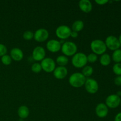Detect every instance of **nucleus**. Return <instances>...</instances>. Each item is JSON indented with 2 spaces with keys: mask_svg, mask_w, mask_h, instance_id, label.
Returning <instances> with one entry per match:
<instances>
[{
  "mask_svg": "<svg viewBox=\"0 0 121 121\" xmlns=\"http://www.w3.org/2000/svg\"><path fill=\"white\" fill-rule=\"evenodd\" d=\"M115 85L118 86H121V76H118L114 79Z\"/></svg>",
  "mask_w": 121,
  "mask_h": 121,
  "instance_id": "obj_29",
  "label": "nucleus"
},
{
  "mask_svg": "<svg viewBox=\"0 0 121 121\" xmlns=\"http://www.w3.org/2000/svg\"><path fill=\"white\" fill-rule=\"evenodd\" d=\"M68 74V70L66 67L57 66L53 71V75L57 79H63Z\"/></svg>",
  "mask_w": 121,
  "mask_h": 121,
  "instance_id": "obj_14",
  "label": "nucleus"
},
{
  "mask_svg": "<svg viewBox=\"0 0 121 121\" xmlns=\"http://www.w3.org/2000/svg\"><path fill=\"white\" fill-rule=\"evenodd\" d=\"M120 106H121V102H120Z\"/></svg>",
  "mask_w": 121,
  "mask_h": 121,
  "instance_id": "obj_35",
  "label": "nucleus"
},
{
  "mask_svg": "<svg viewBox=\"0 0 121 121\" xmlns=\"http://www.w3.org/2000/svg\"><path fill=\"white\" fill-rule=\"evenodd\" d=\"M114 121H121V112H119L116 115Z\"/></svg>",
  "mask_w": 121,
  "mask_h": 121,
  "instance_id": "obj_31",
  "label": "nucleus"
},
{
  "mask_svg": "<svg viewBox=\"0 0 121 121\" xmlns=\"http://www.w3.org/2000/svg\"><path fill=\"white\" fill-rule=\"evenodd\" d=\"M93 73V68L91 66H86L83 68L82 73L86 78H88L92 76Z\"/></svg>",
  "mask_w": 121,
  "mask_h": 121,
  "instance_id": "obj_22",
  "label": "nucleus"
},
{
  "mask_svg": "<svg viewBox=\"0 0 121 121\" xmlns=\"http://www.w3.org/2000/svg\"><path fill=\"white\" fill-rule=\"evenodd\" d=\"M31 69L32 72L35 73H39L42 70L41 65L39 63H34V64H33L31 67Z\"/></svg>",
  "mask_w": 121,
  "mask_h": 121,
  "instance_id": "obj_25",
  "label": "nucleus"
},
{
  "mask_svg": "<svg viewBox=\"0 0 121 121\" xmlns=\"http://www.w3.org/2000/svg\"><path fill=\"white\" fill-rule=\"evenodd\" d=\"M56 63L59 66L65 67V66H66L68 64L69 59L67 57L64 55L59 56L56 59Z\"/></svg>",
  "mask_w": 121,
  "mask_h": 121,
  "instance_id": "obj_20",
  "label": "nucleus"
},
{
  "mask_svg": "<svg viewBox=\"0 0 121 121\" xmlns=\"http://www.w3.org/2000/svg\"><path fill=\"white\" fill-rule=\"evenodd\" d=\"M61 50L65 56H73L77 53L78 47L76 44L72 41H65L61 45Z\"/></svg>",
  "mask_w": 121,
  "mask_h": 121,
  "instance_id": "obj_4",
  "label": "nucleus"
},
{
  "mask_svg": "<svg viewBox=\"0 0 121 121\" xmlns=\"http://www.w3.org/2000/svg\"><path fill=\"white\" fill-rule=\"evenodd\" d=\"M121 97L116 94H112L109 95L105 100V105L108 108L115 109L120 105Z\"/></svg>",
  "mask_w": 121,
  "mask_h": 121,
  "instance_id": "obj_9",
  "label": "nucleus"
},
{
  "mask_svg": "<svg viewBox=\"0 0 121 121\" xmlns=\"http://www.w3.org/2000/svg\"><path fill=\"white\" fill-rule=\"evenodd\" d=\"M42 70L46 73H52L56 67V62L50 57H46L41 61L40 63Z\"/></svg>",
  "mask_w": 121,
  "mask_h": 121,
  "instance_id": "obj_6",
  "label": "nucleus"
},
{
  "mask_svg": "<svg viewBox=\"0 0 121 121\" xmlns=\"http://www.w3.org/2000/svg\"><path fill=\"white\" fill-rule=\"evenodd\" d=\"M112 71L113 73L118 76H121V63H115L112 67Z\"/></svg>",
  "mask_w": 121,
  "mask_h": 121,
  "instance_id": "obj_23",
  "label": "nucleus"
},
{
  "mask_svg": "<svg viewBox=\"0 0 121 121\" xmlns=\"http://www.w3.org/2000/svg\"><path fill=\"white\" fill-rule=\"evenodd\" d=\"M7 48L4 44L0 43V57H2L3 56L7 54Z\"/></svg>",
  "mask_w": 121,
  "mask_h": 121,
  "instance_id": "obj_28",
  "label": "nucleus"
},
{
  "mask_svg": "<svg viewBox=\"0 0 121 121\" xmlns=\"http://www.w3.org/2000/svg\"><path fill=\"white\" fill-rule=\"evenodd\" d=\"M84 28V22L82 20H76L73 23L72 26V31L79 32L82 30Z\"/></svg>",
  "mask_w": 121,
  "mask_h": 121,
  "instance_id": "obj_19",
  "label": "nucleus"
},
{
  "mask_svg": "<svg viewBox=\"0 0 121 121\" xmlns=\"http://www.w3.org/2000/svg\"><path fill=\"white\" fill-rule=\"evenodd\" d=\"M116 95H118V96L121 97V91H118V92H117V93H116Z\"/></svg>",
  "mask_w": 121,
  "mask_h": 121,
  "instance_id": "obj_33",
  "label": "nucleus"
},
{
  "mask_svg": "<svg viewBox=\"0 0 121 121\" xmlns=\"http://www.w3.org/2000/svg\"><path fill=\"white\" fill-rule=\"evenodd\" d=\"M17 113L18 117L20 118V119H25L28 118V117L29 116V109H28L27 106H24V105L21 106L18 109Z\"/></svg>",
  "mask_w": 121,
  "mask_h": 121,
  "instance_id": "obj_17",
  "label": "nucleus"
},
{
  "mask_svg": "<svg viewBox=\"0 0 121 121\" xmlns=\"http://www.w3.org/2000/svg\"><path fill=\"white\" fill-rule=\"evenodd\" d=\"M105 43L107 48L110 50L115 51L120 48L121 45L118 39L114 35H109L106 38Z\"/></svg>",
  "mask_w": 121,
  "mask_h": 121,
  "instance_id": "obj_7",
  "label": "nucleus"
},
{
  "mask_svg": "<svg viewBox=\"0 0 121 121\" xmlns=\"http://www.w3.org/2000/svg\"><path fill=\"white\" fill-rule=\"evenodd\" d=\"M95 2L96 4H98V5H105L106 4L108 3L109 1L108 0H96Z\"/></svg>",
  "mask_w": 121,
  "mask_h": 121,
  "instance_id": "obj_30",
  "label": "nucleus"
},
{
  "mask_svg": "<svg viewBox=\"0 0 121 121\" xmlns=\"http://www.w3.org/2000/svg\"><path fill=\"white\" fill-rule=\"evenodd\" d=\"M78 35H79V34H78V32H76V31H74L72 30V32H71V34H70V37H72L73 38V39H76V38L78 37Z\"/></svg>",
  "mask_w": 121,
  "mask_h": 121,
  "instance_id": "obj_32",
  "label": "nucleus"
},
{
  "mask_svg": "<svg viewBox=\"0 0 121 121\" xmlns=\"http://www.w3.org/2000/svg\"><path fill=\"white\" fill-rule=\"evenodd\" d=\"M111 56L108 53H104L102 54L99 59V61H100V65H102L103 66H108L111 64Z\"/></svg>",
  "mask_w": 121,
  "mask_h": 121,
  "instance_id": "obj_18",
  "label": "nucleus"
},
{
  "mask_svg": "<svg viewBox=\"0 0 121 121\" xmlns=\"http://www.w3.org/2000/svg\"><path fill=\"white\" fill-rule=\"evenodd\" d=\"M111 59H112V60H113L115 63H121V48H119V49L113 51V53H112Z\"/></svg>",
  "mask_w": 121,
  "mask_h": 121,
  "instance_id": "obj_21",
  "label": "nucleus"
},
{
  "mask_svg": "<svg viewBox=\"0 0 121 121\" xmlns=\"http://www.w3.org/2000/svg\"><path fill=\"white\" fill-rule=\"evenodd\" d=\"M87 62L91 63H94L98 60V55L95 54V53H91L87 56Z\"/></svg>",
  "mask_w": 121,
  "mask_h": 121,
  "instance_id": "obj_26",
  "label": "nucleus"
},
{
  "mask_svg": "<svg viewBox=\"0 0 121 121\" xmlns=\"http://www.w3.org/2000/svg\"><path fill=\"white\" fill-rule=\"evenodd\" d=\"M91 48L93 53L100 56L105 53L107 50L105 41L99 39H96L91 42Z\"/></svg>",
  "mask_w": 121,
  "mask_h": 121,
  "instance_id": "obj_3",
  "label": "nucleus"
},
{
  "mask_svg": "<svg viewBox=\"0 0 121 121\" xmlns=\"http://www.w3.org/2000/svg\"><path fill=\"white\" fill-rule=\"evenodd\" d=\"M96 115L100 118H105L109 113V108L104 103L98 104L95 108Z\"/></svg>",
  "mask_w": 121,
  "mask_h": 121,
  "instance_id": "obj_13",
  "label": "nucleus"
},
{
  "mask_svg": "<svg viewBox=\"0 0 121 121\" xmlns=\"http://www.w3.org/2000/svg\"><path fill=\"white\" fill-rule=\"evenodd\" d=\"M46 50L41 46H37L33 49L32 53V57L35 61H42L46 58Z\"/></svg>",
  "mask_w": 121,
  "mask_h": 121,
  "instance_id": "obj_11",
  "label": "nucleus"
},
{
  "mask_svg": "<svg viewBox=\"0 0 121 121\" xmlns=\"http://www.w3.org/2000/svg\"><path fill=\"white\" fill-rule=\"evenodd\" d=\"M118 40H119V43H120L121 47V34H120V35H119V37H118Z\"/></svg>",
  "mask_w": 121,
  "mask_h": 121,
  "instance_id": "obj_34",
  "label": "nucleus"
},
{
  "mask_svg": "<svg viewBox=\"0 0 121 121\" xmlns=\"http://www.w3.org/2000/svg\"><path fill=\"white\" fill-rule=\"evenodd\" d=\"M84 86L86 91L90 94H95L99 90V84L98 82L92 78L86 79Z\"/></svg>",
  "mask_w": 121,
  "mask_h": 121,
  "instance_id": "obj_8",
  "label": "nucleus"
},
{
  "mask_svg": "<svg viewBox=\"0 0 121 121\" xmlns=\"http://www.w3.org/2000/svg\"><path fill=\"white\" fill-rule=\"evenodd\" d=\"M12 60H12L10 56L8 55V54H5V55L1 57V62L3 65H6V66L10 65L12 63Z\"/></svg>",
  "mask_w": 121,
  "mask_h": 121,
  "instance_id": "obj_24",
  "label": "nucleus"
},
{
  "mask_svg": "<svg viewBox=\"0 0 121 121\" xmlns=\"http://www.w3.org/2000/svg\"><path fill=\"white\" fill-rule=\"evenodd\" d=\"M86 78L82 73L76 72L70 75L69 79V82L71 86L75 88H79L85 85Z\"/></svg>",
  "mask_w": 121,
  "mask_h": 121,
  "instance_id": "obj_1",
  "label": "nucleus"
},
{
  "mask_svg": "<svg viewBox=\"0 0 121 121\" xmlns=\"http://www.w3.org/2000/svg\"><path fill=\"white\" fill-rule=\"evenodd\" d=\"M72 29L66 25H61L56 30V35L61 40H65L70 37Z\"/></svg>",
  "mask_w": 121,
  "mask_h": 121,
  "instance_id": "obj_5",
  "label": "nucleus"
},
{
  "mask_svg": "<svg viewBox=\"0 0 121 121\" xmlns=\"http://www.w3.org/2000/svg\"><path fill=\"white\" fill-rule=\"evenodd\" d=\"M12 60L16 61H20L23 59L24 53L20 48L18 47L12 48L10 52V55Z\"/></svg>",
  "mask_w": 121,
  "mask_h": 121,
  "instance_id": "obj_15",
  "label": "nucleus"
},
{
  "mask_svg": "<svg viewBox=\"0 0 121 121\" xmlns=\"http://www.w3.org/2000/svg\"><path fill=\"white\" fill-rule=\"evenodd\" d=\"M87 63V56L83 53H76L72 58V64L74 67L78 69L83 68Z\"/></svg>",
  "mask_w": 121,
  "mask_h": 121,
  "instance_id": "obj_2",
  "label": "nucleus"
},
{
  "mask_svg": "<svg viewBox=\"0 0 121 121\" xmlns=\"http://www.w3.org/2000/svg\"><path fill=\"white\" fill-rule=\"evenodd\" d=\"M49 36L48 31L43 28L37 30L34 33V39L37 42L42 43L46 41Z\"/></svg>",
  "mask_w": 121,
  "mask_h": 121,
  "instance_id": "obj_10",
  "label": "nucleus"
},
{
  "mask_svg": "<svg viewBox=\"0 0 121 121\" xmlns=\"http://www.w3.org/2000/svg\"><path fill=\"white\" fill-rule=\"evenodd\" d=\"M46 48L52 53H57L61 50V44L58 40L52 39L46 43Z\"/></svg>",
  "mask_w": 121,
  "mask_h": 121,
  "instance_id": "obj_12",
  "label": "nucleus"
},
{
  "mask_svg": "<svg viewBox=\"0 0 121 121\" xmlns=\"http://www.w3.org/2000/svg\"><path fill=\"white\" fill-rule=\"evenodd\" d=\"M79 7L83 13H88L92 11V4L89 0H81L79 2Z\"/></svg>",
  "mask_w": 121,
  "mask_h": 121,
  "instance_id": "obj_16",
  "label": "nucleus"
},
{
  "mask_svg": "<svg viewBox=\"0 0 121 121\" xmlns=\"http://www.w3.org/2000/svg\"><path fill=\"white\" fill-rule=\"evenodd\" d=\"M23 39L26 40H31L34 39V33L31 31H26L23 33Z\"/></svg>",
  "mask_w": 121,
  "mask_h": 121,
  "instance_id": "obj_27",
  "label": "nucleus"
}]
</instances>
